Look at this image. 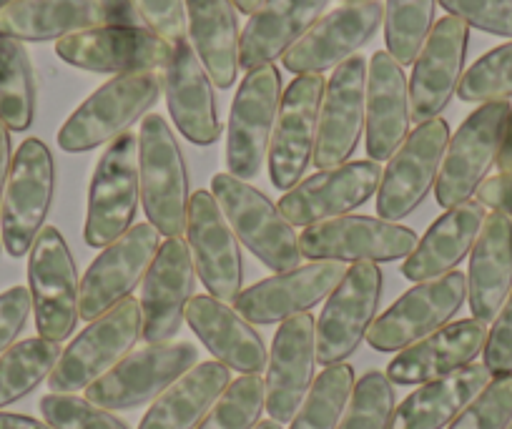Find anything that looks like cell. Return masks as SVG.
Instances as JSON below:
<instances>
[{
    "label": "cell",
    "mask_w": 512,
    "mask_h": 429,
    "mask_svg": "<svg viewBox=\"0 0 512 429\" xmlns=\"http://www.w3.org/2000/svg\"><path fill=\"white\" fill-rule=\"evenodd\" d=\"M447 143H450V126L440 116L420 123L405 138L387 169L382 171V184L374 201L379 219L397 224L427 199L440 176Z\"/></svg>",
    "instance_id": "obj_12"
},
{
    "label": "cell",
    "mask_w": 512,
    "mask_h": 429,
    "mask_svg": "<svg viewBox=\"0 0 512 429\" xmlns=\"http://www.w3.org/2000/svg\"><path fill=\"white\" fill-rule=\"evenodd\" d=\"M324 86H327L324 76L307 73L294 78L284 91L267 159L269 176L277 189H294L312 166Z\"/></svg>",
    "instance_id": "obj_18"
},
{
    "label": "cell",
    "mask_w": 512,
    "mask_h": 429,
    "mask_svg": "<svg viewBox=\"0 0 512 429\" xmlns=\"http://www.w3.org/2000/svg\"><path fill=\"white\" fill-rule=\"evenodd\" d=\"M317 364V319L312 314L282 322L267 362V412L284 424L297 417L314 382Z\"/></svg>",
    "instance_id": "obj_25"
},
{
    "label": "cell",
    "mask_w": 512,
    "mask_h": 429,
    "mask_svg": "<svg viewBox=\"0 0 512 429\" xmlns=\"http://www.w3.org/2000/svg\"><path fill=\"white\" fill-rule=\"evenodd\" d=\"M384 21L382 0H359L342 3L332 13L319 18L302 41L284 53L282 63L294 76H322L334 71L349 58L359 56V48L367 46Z\"/></svg>",
    "instance_id": "obj_16"
},
{
    "label": "cell",
    "mask_w": 512,
    "mask_h": 429,
    "mask_svg": "<svg viewBox=\"0 0 512 429\" xmlns=\"http://www.w3.org/2000/svg\"><path fill=\"white\" fill-rule=\"evenodd\" d=\"M101 8L103 26H121V28H139L144 26L136 13L134 0H98Z\"/></svg>",
    "instance_id": "obj_51"
},
{
    "label": "cell",
    "mask_w": 512,
    "mask_h": 429,
    "mask_svg": "<svg viewBox=\"0 0 512 429\" xmlns=\"http://www.w3.org/2000/svg\"><path fill=\"white\" fill-rule=\"evenodd\" d=\"M485 219L487 209L480 201H465L447 209L417 241L415 251L402 264V274L410 281H430L455 271L475 246Z\"/></svg>",
    "instance_id": "obj_32"
},
{
    "label": "cell",
    "mask_w": 512,
    "mask_h": 429,
    "mask_svg": "<svg viewBox=\"0 0 512 429\" xmlns=\"http://www.w3.org/2000/svg\"><path fill=\"white\" fill-rule=\"evenodd\" d=\"M342 3H359V0H342Z\"/></svg>",
    "instance_id": "obj_58"
},
{
    "label": "cell",
    "mask_w": 512,
    "mask_h": 429,
    "mask_svg": "<svg viewBox=\"0 0 512 429\" xmlns=\"http://www.w3.org/2000/svg\"><path fill=\"white\" fill-rule=\"evenodd\" d=\"M139 179L146 219L166 239L186 231L189 174L174 131L159 113L144 116L139 128Z\"/></svg>",
    "instance_id": "obj_2"
},
{
    "label": "cell",
    "mask_w": 512,
    "mask_h": 429,
    "mask_svg": "<svg viewBox=\"0 0 512 429\" xmlns=\"http://www.w3.org/2000/svg\"><path fill=\"white\" fill-rule=\"evenodd\" d=\"M254 429H282V424L274 422V419H267V422H259Z\"/></svg>",
    "instance_id": "obj_56"
},
{
    "label": "cell",
    "mask_w": 512,
    "mask_h": 429,
    "mask_svg": "<svg viewBox=\"0 0 512 429\" xmlns=\"http://www.w3.org/2000/svg\"><path fill=\"white\" fill-rule=\"evenodd\" d=\"M41 414L51 429H128L116 414L76 394H46Z\"/></svg>",
    "instance_id": "obj_44"
},
{
    "label": "cell",
    "mask_w": 512,
    "mask_h": 429,
    "mask_svg": "<svg viewBox=\"0 0 512 429\" xmlns=\"http://www.w3.org/2000/svg\"><path fill=\"white\" fill-rule=\"evenodd\" d=\"M282 96V73L274 63L249 71L241 81L226 136V166L236 179H256L269 159Z\"/></svg>",
    "instance_id": "obj_7"
},
{
    "label": "cell",
    "mask_w": 512,
    "mask_h": 429,
    "mask_svg": "<svg viewBox=\"0 0 512 429\" xmlns=\"http://www.w3.org/2000/svg\"><path fill=\"white\" fill-rule=\"evenodd\" d=\"M437 0H387L384 3V41L387 53L402 68L412 66L435 28Z\"/></svg>",
    "instance_id": "obj_39"
},
{
    "label": "cell",
    "mask_w": 512,
    "mask_h": 429,
    "mask_svg": "<svg viewBox=\"0 0 512 429\" xmlns=\"http://www.w3.org/2000/svg\"><path fill=\"white\" fill-rule=\"evenodd\" d=\"M63 349L58 342L43 337L23 339L0 354V409L18 402L41 382L51 377L61 359Z\"/></svg>",
    "instance_id": "obj_38"
},
{
    "label": "cell",
    "mask_w": 512,
    "mask_h": 429,
    "mask_svg": "<svg viewBox=\"0 0 512 429\" xmlns=\"http://www.w3.org/2000/svg\"><path fill=\"white\" fill-rule=\"evenodd\" d=\"M382 166L377 161H347L334 169H322L299 181L279 201V211L292 226H312L339 219L359 209L377 194Z\"/></svg>",
    "instance_id": "obj_20"
},
{
    "label": "cell",
    "mask_w": 512,
    "mask_h": 429,
    "mask_svg": "<svg viewBox=\"0 0 512 429\" xmlns=\"http://www.w3.org/2000/svg\"><path fill=\"white\" fill-rule=\"evenodd\" d=\"M0 429H51L46 422L26 417V414H13V412H0Z\"/></svg>",
    "instance_id": "obj_53"
},
{
    "label": "cell",
    "mask_w": 512,
    "mask_h": 429,
    "mask_svg": "<svg viewBox=\"0 0 512 429\" xmlns=\"http://www.w3.org/2000/svg\"><path fill=\"white\" fill-rule=\"evenodd\" d=\"M161 81H164L166 106L176 128L196 146H211L219 141L221 121L214 83L189 41L174 46V56L164 68Z\"/></svg>",
    "instance_id": "obj_27"
},
{
    "label": "cell",
    "mask_w": 512,
    "mask_h": 429,
    "mask_svg": "<svg viewBox=\"0 0 512 429\" xmlns=\"http://www.w3.org/2000/svg\"><path fill=\"white\" fill-rule=\"evenodd\" d=\"M457 96L465 103H495L512 96V41L492 48L462 73Z\"/></svg>",
    "instance_id": "obj_43"
},
{
    "label": "cell",
    "mask_w": 512,
    "mask_h": 429,
    "mask_svg": "<svg viewBox=\"0 0 512 429\" xmlns=\"http://www.w3.org/2000/svg\"><path fill=\"white\" fill-rule=\"evenodd\" d=\"M485 342V322H477V319L452 322L422 342L402 349L387 367V377L397 384L435 382L475 362L477 354L485 349Z\"/></svg>",
    "instance_id": "obj_28"
},
{
    "label": "cell",
    "mask_w": 512,
    "mask_h": 429,
    "mask_svg": "<svg viewBox=\"0 0 512 429\" xmlns=\"http://www.w3.org/2000/svg\"><path fill=\"white\" fill-rule=\"evenodd\" d=\"M354 384V369L349 364L342 362L324 369L292 419V429H337Z\"/></svg>",
    "instance_id": "obj_40"
},
{
    "label": "cell",
    "mask_w": 512,
    "mask_h": 429,
    "mask_svg": "<svg viewBox=\"0 0 512 429\" xmlns=\"http://www.w3.org/2000/svg\"><path fill=\"white\" fill-rule=\"evenodd\" d=\"M417 234L402 224L372 216H339L307 226L299 236V251L312 261H397L417 246Z\"/></svg>",
    "instance_id": "obj_15"
},
{
    "label": "cell",
    "mask_w": 512,
    "mask_h": 429,
    "mask_svg": "<svg viewBox=\"0 0 512 429\" xmlns=\"http://www.w3.org/2000/svg\"><path fill=\"white\" fill-rule=\"evenodd\" d=\"M186 322L206 344L216 362L241 374H259L269 362L262 334L226 302L196 294L186 307Z\"/></svg>",
    "instance_id": "obj_29"
},
{
    "label": "cell",
    "mask_w": 512,
    "mask_h": 429,
    "mask_svg": "<svg viewBox=\"0 0 512 429\" xmlns=\"http://www.w3.org/2000/svg\"><path fill=\"white\" fill-rule=\"evenodd\" d=\"M0 249H3V239H0Z\"/></svg>",
    "instance_id": "obj_60"
},
{
    "label": "cell",
    "mask_w": 512,
    "mask_h": 429,
    "mask_svg": "<svg viewBox=\"0 0 512 429\" xmlns=\"http://www.w3.org/2000/svg\"><path fill=\"white\" fill-rule=\"evenodd\" d=\"M347 266L342 261H314L249 286L236 297V312L249 324H277L307 314L337 289Z\"/></svg>",
    "instance_id": "obj_24"
},
{
    "label": "cell",
    "mask_w": 512,
    "mask_h": 429,
    "mask_svg": "<svg viewBox=\"0 0 512 429\" xmlns=\"http://www.w3.org/2000/svg\"><path fill=\"white\" fill-rule=\"evenodd\" d=\"M216 204L224 211L236 239L272 271L297 269L304 259L299 251V236L294 226L282 216L259 189L231 174H216L211 179Z\"/></svg>",
    "instance_id": "obj_3"
},
{
    "label": "cell",
    "mask_w": 512,
    "mask_h": 429,
    "mask_svg": "<svg viewBox=\"0 0 512 429\" xmlns=\"http://www.w3.org/2000/svg\"><path fill=\"white\" fill-rule=\"evenodd\" d=\"M196 269L189 244L181 236L161 241L154 264L141 281V317L146 344L171 342L186 322V307L194 297Z\"/></svg>",
    "instance_id": "obj_21"
},
{
    "label": "cell",
    "mask_w": 512,
    "mask_h": 429,
    "mask_svg": "<svg viewBox=\"0 0 512 429\" xmlns=\"http://www.w3.org/2000/svg\"><path fill=\"white\" fill-rule=\"evenodd\" d=\"M144 28L164 38L169 46L189 41V13L186 0H134Z\"/></svg>",
    "instance_id": "obj_47"
},
{
    "label": "cell",
    "mask_w": 512,
    "mask_h": 429,
    "mask_svg": "<svg viewBox=\"0 0 512 429\" xmlns=\"http://www.w3.org/2000/svg\"><path fill=\"white\" fill-rule=\"evenodd\" d=\"M512 292V216L490 211L470 251L467 302L472 319L495 322Z\"/></svg>",
    "instance_id": "obj_30"
},
{
    "label": "cell",
    "mask_w": 512,
    "mask_h": 429,
    "mask_svg": "<svg viewBox=\"0 0 512 429\" xmlns=\"http://www.w3.org/2000/svg\"><path fill=\"white\" fill-rule=\"evenodd\" d=\"M267 409V384L259 374H244L224 389L196 429H254Z\"/></svg>",
    "instance_id": "obj_41"
},
{
    "label": "cell",
    "mask_w": 512,
    "mask_h": 429,
    "mask_svg": "<svg viewBox=\"0 0 512 429\" xmlns=\"http://www.w3.org/2000/svg\"><path fill=\"white\" fill-rule=\"evenodd\" d=\"M507 429H512V419H510V424H507Z\"/></svg>",
    "instance_id": "obj_59"
},
{
    "label": "cell",
    "mask_w": 512,
    "mask_h": 429,
    "mask_svg": "<svg viewBox=\"0 0 512 429\" xmlns=\"http://www.w3.org/2000/svg\"><path fill=\"white\" fill-rule=\"evenodd\" d=\"M196 362L199 352L189 342L146 344L144 349L128 352L111 372L96 379L86 389V399L108 412L136 409L161 397Z\"/></svg>",
    "instance_id": "obj_10"
},
{
    "label": "cell",
    "mask_w": 512,
    "mask_h": 429,
    "mask_svg": "<svg viewBox=\"0 0 512 429\" xmlns=\"http://www.w3.org/2000/svg\"><path fill=\"white\" fill-rule=\"evenodd\" d=\"M395 414V389L387 374L367 372L349 397L337 429H390Z\"/></svg>",
    "instance_id": "obj_42"
},
{
    "label": "cell",
    "mask_w": 512,
    "mask_h": 429,
    "mask_svg": "<svg viewBox=\"0 0 512 429\" xmlns=\"http://www.w3.org/2000/svg\"><path fill=\"white\" fill-rule=\"evenodd\" d=\"M332 0H264L241 31V71L272 66L302 41Z\"/></svg>",
    "instance_id": "obj_31"
},
{
    "label": "cell",
    "mask_w": 512,
    "mask_h": 429,
    "mask_svg": "<svg viewBox=\"0 0 512 429\" xmlns=\"http://www.w3.org/2000/svg\"><path fill=\"white\" fill-rule=\"evenodd\" d=\"M467 43L470 26L455 16L440 18L430 31L412 63L410 111L417 126L440 116L457 93L465 71Z\"/></svg>",
    "instance_id": "obj_23"
},
{
    "label": "cell",
    "mask_w": 512,
    "mask_h": 429,
    "mask_svg": "<svg viewBox=\"0 0 512 429\" xmlns=\"http://www.w3.org/2000/svg\"><path fill=\"white\" fill-rule=\"evenodd\" d=\"M11 131L0 121V204H3V191H6L8 174H11Z\"/></svg>",
    "instance_id": "obj_52"
},
{
    "label": "cell",
    "mask_w": 512,
    "mask_h": 429,
    "mask_svg": "<svg viewBox=\"0 0 512 429\" xmlns=\"http://www.w3.org/2000/svg\"><path fill=\"white\" fill-rule=\"evenodd\" d=\"M184 234L194 269L204 281L209 297L219 302H236L244 281V259L239 239L221 206L216 204L214 194L196 191L191 196Z\"/></svg>",
    "instance_id": "obj_19"
},
{
    "label": "cell",
    "mask_w": 512,
    "mask_h": 429,
    "mask_svg": "<svg viewBox=\"0 0 512 429\" xmlns=\"http://www.w3.org/2000/svg\"><path fill=\"white\" fill-rule=\"evenodd\" d=\"M367 66L362 56L334 68L324 86L314 161L319 171L347 164L367 123Z\"/></svg>",
    "instance_id": "obj_22"
},
{
    "label": "cell",
    "mask_w": 512,
    "mask_h": 429,
    "mask_svg": "<svg viewBox=\"0 0 512 429\" xmlns=\"http://www.w3.org/2000/svg\"><path fill=\"white\" fill-rule=\"evenodd\" d=\"M410 81L405 68L387 51H377L367 66V154L372 161H390L410 136Z\"/></svg>",
    "instance_id": "obj_26"
},
{
    "label": "cell",
    "mask_w": 512,
    "mask_h": 429,
    "mask_svg": "<svg viewBox=\"0 0 512 429\" xmlns=\"http://www.w3.org/2000/svg\"><path fill=\"white\" fill-rule=\"evenodd\" d=\"M229 384L231 372L221 362L196 364L156 397L139 429H196Z\"/></svg>",
    "instance_id": "obj_36"
},
{
    "label": "cell",
    "mask_w": 512,
    "mask_h": 429,
    "mask_svg": "<svg viewBox=\"0 0 512 429\" xmlns=\"http://www.w3.org/2000/svg\"><path fill=\"white\" fill-rule=\"evenodd\" d=\"M161 91L159 73L113 76L68 116L58 131V146L68 154H83L116 141L156 106Z\"/></svg>",
    "instance_id": "obj_1"
},
{
    "label": "cell",
    "mask_w": 512,
    "mask_h": 429,
    "mask_svg": "<svg viewBox=\"0 0 512 429\" xmlns=\"http://www.w3.org/2000/svg\"><path fill=\"white\" fill-rule=\"evenodd\" d=\"M56 53L83 71L128 76L164 71L174 56V46L144 26H96L61 38Z\"/></svg>",
    "instance_id": "obj_14"
},
{
    "label": "cell",
    "mask_w": 512,
    "mask_h": 429,
    "mask_svg": "<svg viewBox=\"0 0 512 429\" xmlns=\"http://www.w3.org/2000/svg\"><path fill=\"white\" fill-rule=\"evenodd\" d=\"M56 194V166L41 138H26L11 164L3 204L0 239L11 256H26L43 231Z\"/></svg>",
    "instance_id": "obj_8"
},
{
    "label": "cell",
    "mask_w": 512,
    "mask_h": 429,
    "mask_svg": "<svg viewBox=\"0 0 512 429\" xmlns=\"http://www.w3.org/2000/svg\"><path fill=\"white\" fill-rule=\"evenodd\" d=\"M440 6L467 26L512 38V0H440Z\"/></svg>",
    "instance_id": "obj_46"
},
{
    "label": "cell",
    "mask_w": 512,
    "mask_h": 429,
    "mask_svg": "<svg viewBox=\"0 0 512 429\" xmlns=\"http://www.w3.org/2000/svg\"><path fill=\"white\" fill-rule=\"evenodd\" d=\"M231 3H234L236 11L244 13V16H254V13L262 8L264 0H231Z\"/></svg>",
    "instance_id": "obj_55"
},
{
    "label": "cell",
    "mask_w": 512,
    "mask_h": 429,
    "mask_svg": "<svg viewBox=\"0 0 512 429\" xmlns=\"http://www.w3.org/2000/svg\"><path fill=\"white\" fill-rule=\"evenodd\" d=\"M8 3H13V0H0V11H3V8H6Z\"/></svg>",
    "instance_id": "obj_57"
},
{
    "label": "cell",
    "mask_w": 512,
    "mask_h": 429,
    "mask_svg": "<svg viewBox=\"0 0 512 429\" xmlns=\"http://www.w3.org/2000/svg\"><path fill=\"white\" fill-rule=\"evenodd\" d=\"M139 201V136L126 131L108 143L93 171L83 229L86 244L93 249H106L108 244L121 239L134 226Z\"/></svg>",
    "instance_id": "obj_5"
},
{
    "label": "cell",
    "mask_w": 512,
    "mask_h": 429,
    "mask_svg": "<svg viewBox=\"0 0 512 429\" xmlns=\"http://www.w3.org/2000/svg\"><path fill=\"white\" fill-rule=\"evenodd\" d=\"M497 169H500V174H512V111H510V118H507L500 156H497Z\"/></svg>",
    "instance_id": "obj_54"
},
{
    "label": "cell",
    "mask_w": 512,
    "mask_h": 429,
    "mask_svg": "<svg viewBox=\"0 0 512 429\" xmlns=\"http://www.w3.org/2000/svg\"><path fill=\"white\" fill-rule=\"evenodd\" d=\"M96 26H103L98 0H13L0 11V36L21 43H58Z\"/></svg>",
    "instance_id": "obj_35"
},
{
    "label": "cell",
    "mask_w": 512,
    "mask_h": 429,
    "mask_svg": "<svg viewBox=\"0 0 512 429\" xmlns=\"http://www.w3.org/2000/svg\"><path fill=\"white\" fill-rule=\"evenodd\" d=\"M36 116V76L21 41L0 36V121L8 131H26Z\"/></svg>",
    "instance_id": "obj_37"
},
{
    "label": "cell",
    "mask_w": 512,
    "mask_h": 429,
    "mask_svg": "<svg viewBox=\"0 0 512 429\" xmlns=\"http://www.w3.org/2000/svg\"><path fill=\"white\" fill-rule=\"evenodd\" d=\"M189 43L216 88H231L241 71V31L231 0H186Z\"/></svg>",
    "instance_id": "obj_34"
},
{
    "label": "cell",
    "mask_w": 512,
    "mask_h": 429,
    "mask_svg": "<svg viewBox=\"0 0 512 429\" xmlns=\"http://www.w3.org/2000/svg\"><path fill=\"white\" fill-rule=\"evenodd\" d=\"M477 201L485 209L512 216V174H497L482 181V186L477 189Z\"/></svg>",
    "instance_id": "obj_50"
},
{
    "label": "cell",
    "mask_w": 512,
    "mask_h": 429,
    "mask_svg": "<svg viewBox=\"0 0 512 429\" xmlns=\"http://www.w3.org/2000/svg\"><path fill=\"white\" fill-rule=\"evenodd\" d=\"M512 419V374L492 382L457 414L450 429H507Z\"/></svg>",
    "instance_id": "obj_45"
},
{
    "label": "cell",
    "mask_w": 512,
    "mask_h": 429,
    "mask_svg": "<svg viewBox=\"0 0 512 429\" xmlns=\"http://www.w3.org/2000/svg\"><path fill=\"white\" fill-rule=\"evenodd\" d=\"M510 111L512 106L507 101L482 103L462 121L447 143L442 159L440 176H437V204L452 209L477 194L482 181L497 164Z\"/></svg>",
    "instance_id": "obj_9"
},
{
    "label": "cell",
    "mask_w": 512,
    "mask_h": 429,
    "mask_svg": "<svg viewBox=\"0 0 512 429\" xmlns=\"http://www.w3.org/2000/svg\"><path fill=\"white\" fill-rule=\"evenodd\" d=\"M144 317L141 304L134 297L123 299L103 317L88 324L58 359L56 369L48 377L51 394L86 392L96 379L111 372L134 344L141 339Z\"/></svg>",
    "instance_id": "obj_4"
},
{
    "label": "cell",
    "mask_w": 512,
    "mask_h": 429,
    "mask_svg": "<svg viewBox=\"0 0 512 429\" xmlns=\"http://www.w3.org/2000/svg\"><path fill=\"white\" fill-rule=\"evenodd\" d=\"M492 382L485 364L472 362L447 377L425 382L395 409L390 429H442Z\"/></svg>",
    "instance_id": "obj_33"
},
{
    "label": "cell",
    "mask_w": 512,
    "mask_h": 429,
    "mask_svg": "<svg viewBox=\"0 0 512 429\" xmlns=\"http://www.w3.org/2000/svg\"><path fill=\"white\" fill-rule=\"evenodd\" d=\"M467 299V276L450 271L437 279L420 281L402 294L382 317L374 319L367 342L377 352H402L447 327Z\"/></svg>",
    "instance_id": "obj_11"
},
{
    "label": "cell",
    "mask_w": 512,
    "mask_h": 429,
    "mask_svg": "<svg viewBox=\"0 0 512 429\" xmlns=\"http://www.w3.org/2000/svg\"><path fill=\"white\" fill-rule=\"evenodd\" d=\"M28 292L38 334L48 342H66L81 319V279L71 249L56 226H43L28 259Z\"/></svg>",
    "instance_id": "obj_6"
},
{
    "label": "cell",
    "mask_w": 512,
    "mask_h": 429,
    "mask_svg": "<svg viewBox=\"0 0 512 429\" xmlns=\"http://www.w3.org/2000/svg\"><path fill=\"white\" fill-rule=\"evenodd\" d=\"M31 309V292L26 286H13L0 294V354L16 344L18 334L23 332L28 317H31Z\"/></svg>",
    "instance_id": "obj_49"
},
{
    "label": "cell",
    "mask_w": 512,
    "mask_h": 429,
    "mask_svg": "<svg viewBox=\"0 0 512 429\" xmlns=\"http://www.w3.org/2000/svg\"><path fill=\"white\" fill-rule=\"evenodd\" d=\"M161 249V234L151 224H136L108 244L81 279V319L96 322L98 317L131 297L144 281Z\"/></svg>",
    "instance_id": "obj_17"
},
{
    "label": "cell",
    "mask_w": 512,
    "mask_h": 429,
    "mask_svg": "<svg viewBox=\"0 0 512 429\" xmlns=\"http://www.w3.org/2000/svg\"><path fill=\"white\" fill-rule=\"evenodd\" d=\"M382 271L372 261L347 269L317 319V362L324 369L352 357L377 317Z\"/></svg>",
    "instance_id": "obj_13"
},
{
    "label": "cell",
    "mask_w": 512,
    "mask_h": 429,
    "mask_svg": "<svg viewBox=\"0 0 512 429\" xmlns=\"http://www.w3.org/2000/svg\"><path fill=\"white\" fill-rule=\"evenodd\" d=\"M482 357H485L482 364L490 369L492 377L512 374V292L492 322V329L487 332Z\"/></svg>",
    "instance_id": "obj_48"
}]
</instances>
